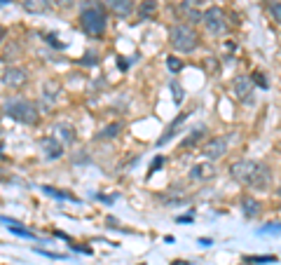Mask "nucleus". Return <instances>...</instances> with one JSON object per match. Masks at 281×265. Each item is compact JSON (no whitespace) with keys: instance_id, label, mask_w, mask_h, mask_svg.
Listing matches in <instances>:
<instances>
[{"instance_id":"f257e3e1","label":"nucleus","mask_w":281,"mask_h":265,"mask_svg":"<svg viewBox=\"0 0 281 265\" xmlns=\"http://www.w3.org/2000/svg\"><path fill=\"white\" fill-rule=\"evenodd\" d=\"M230 174L241 186H249V188H256V190H267L272 181V171L256 159H239L230 167Z\"/></svg>"},{"instance_id":"f03ea898","label":"nucleus","mask_w":281,"mask_h":265,"mask_svg":"<svg viewBox=\"0 0 281 265\" xmlns=\"http://www.w3.org/2000/svg\"><path fill=\"white\" fill-rule=\"evenodd\" d=\"M106 24H108V17L101 5H89L80 14V26L89 38H101L106 31Z\"/></svg>"},{"instance_id":"7ed1b4c3","label":"nucleus","mask_w":281,"mask_h":265,"mask_svg":"<svg viewBox=\"0 0 281 265\" xmlns=\"http://www.w3.org/2000/svg\"><path fill=\"white\" fill-rule=\"evenodd\" d=\"M169 43L176 52L181 54H187V52H195L197 47V33L190 28V26H185V24H176L171 26V31H169Z\"/></svg>"},{"instance_id":"20e7f679","label":"nucleus","mask_w":281,"mask_h":265,"mask_svg":"<svg viewBox=\"0 0 281 265\" xmlns=\"http://www.w3.org/2000/svg\"><path fill=\"white\" fill-rule=\"evenodd\" d=\"M5 113L12 117V120H17V122H22V125H35L38 122V108L33 106L28 99H12L5 104Z\"/></svg>"},{"instance_id":"39448f33","label":"nucleus","mask_w":281,"mask_h":265,"mask_svg":"<svg viewBox=\"0 0 281 265\" xmlns=\"http://www.w3.org/2000/svg\"><path fill=\"white\" fill-rule=\"evenodd\" d=\"M232 89H234V96L244 106H251L256 101V82L251 75H237L234 82H232Z\"/></svg>"},{"instance_id":"423d86ee","label":"nucleus","mask_w":281,"mask_h":265,"mask_svg":"<svg viewBox=\"0 0 281 265\" xmlns=\"http://www.w3.org/2000/svg\"><path fill=\"white\" fill-rule=\"evenodd\" d=\"M202 22H204L206 31L213 33V35H220V33H225V28H227L225 12L220 10V7H209V10L204 12V17H202Z\"/></svg>"},{"instance_id":"0eeeda50","label":"nucleus","mask_w":281,"mask_h":265,"mask_svg":"<svg viewBox=\"0 0 281 265\" xmlns=\"http://www.w3.org/2000/svg\"><path fill=\"white\" fill-rule=\"evenodd\" d=\"M230 141H232V136H218V138H213V141H209L204 148H202L204 158H209V159H220V158H223V155L227 153V146H230Z\"/></svg>"},{"instance_id":"6e6552de","label":"nucleus","mask_w":281,"mask_h":265,"mask_svg":"<svg viewBox=\"0 0 281 265\" xmlns=\"http://www.w3.org/2000/svg\"><path fill=\"white\" fill-rule=\"evenodd\" d=\"M40 148H43V155L47 159H59L64 158V143L56 136H47L40 141Z\"/></svg>"},{"instance_id":"1a4fd4ad","label":"nucleus","mask_w":281,"mask_h":265,"mask_svg":"<svg viewBox=\"0 0 281 265\" xmlns=\"http://www.w3.org/2000/svg\"><path fill=\"white\" fill-rule=\"evenodd\" d=\"M26 80H28V73H26L23 68H19V66H12V68H7V71H5V75H2V82H5L7 87H22Z\"/></svg>"},{"instance_id":"9d476101","label":"nucleus","mask_w":281,"mask_h":265,"mask_svg":"<svg viewBox=\"0 0 281 265\" xmlns=\"http://www.w3.org/2000/svg\"><path fill=\"white\" fill-rule=\"evenodd\" d=\"M213 174H216V164H213V162H202V164H195V167L190 169V179L206 181V179H211Z\"/></svg>"},{"instance_id":"9b49d317","label":"nucleus","mask_w":281,"mask_h":265,"mask_svg":"<svg viewBox=\"0 0 281 265\" xmlns=\"http://www.w3.org/2000/svg\"><path fill=\"white\" fill-rule=\"evenodd\" d=\"M106 7L110 12H115L117 17H129L131 10H134V0H103Z\"/></svg>"},{"instance_id":"f8f14e48","label":"nucleus","mask_w":281,"mask_h":265,"mask_svg":"<svg viewBox=\"0 0 281 265\" xmlns=\"http://www.w3.org/2000/svg\"><path fill=\"white\" fill-rule=\"evenodd\" d=\"M241 212H244V216H249V218L258 216V213H260V202L246 195V197L241 200Z\"/></svg>"},{"instance_id":"ddd939ff","label":"nucleus","mask_w":281,"mask_h":265,"mask_svg":"<svg viewBox=\"0 0 281 265\" xmlns=\"http://www.w3.org/2000/svg\"><path fill=\"white\" fill-rule=\"evenodd\" d=\"M54 132H56V136H59V141L61 143H73L75 141V132H73V127L70 125H66V122H61V125H56L54 127Z\"/></svg>"},{"instance_id":"4468645a","label":"nucleus","mask_w":281,"mask_h":265,"mask_svg":"<svg viewBox=\"0 0 281 265\" xmlns=\"http://www.w3.org/2000/svg\"><path fill=\"white\" fill-rule=\"evenodd\" d=\"M202 138H204V129H192V132L181 141V150H187V148H192V146H197Z\"/></svg>"},{"instance_id":"2eb2a0df","label":"nucleus","mask_w":281,"mask_h":265,"mask_svg":"<svg viewBox=\"0 0 281 265\" xmlns=\"http://www.w3.org/2000/svg\"><path fill=\"white\" fill-rule=\"evenodd\" d=\"M22 7L31 14H40L47 10V0H22Z\"/></svg>"},{"instance_id":"dca6fc26","label":"nucleus","mask_w":281,"mask_h":265,"mask_svg":"<svg viewBox=\"0 0 281 265\" xmlns=\"http://www.w3.org/2000/svg\"><path fill=\"white\" fill-rule=\"evenodd\" d=\"M119 132H122V122H110V125H106V127L101 129V134H98V141H103V138H106V141H108V138H115L119 134Z\"/></svg>"},{"instance_id":"f3484780","label":"nucleus","mask_w":281,"mask_h":265,"mask_svg":"<svg viewBox=\"0 0 281 265\" xmlns=\"http://www.w3.org/2000/svg\"><path fill=\"white\" fill-rule=\"evenodd\" d=\"M45 195H52V197H56V200H70V202H77V197H73L70 192H64V190H56V188H52V186H43Z\"/></svg>"},{"instance_id":"a211bd4d","label":"nucleus","mask_w":281,"mask_h":265,"mask_svg":"<svg viewBox=\"0 0 281 265\" xmlns=\"http://www.w3.org/2000/svg\"><path fill=\"white\" fill-rule=\"evenodd\" d=\"M157 10V2L155 0H143L140 2V19H150L152 14Z\"/></svg>"},{"instance_id":"6ab92c4d","label":"nucleus","mask_w":281,"mask_h":265,"mask_svg":"<svg viewBox=\"0 0 281 265\" xmlns=\"http://www.w3.org/2000/svg\"><path fill=\"white\" fill-rule=\"evenodd\" d=\"M267 10H270V17H272V19H274V22L281 26V0H270Z\"/></svg>"},{"instance_id":"aec40b11","label":"nucleus","mask_w":281,"mask_h":265,"mask_svg":"<svg viewBox=\"0 0 281 265\" xmlns=\"http://www.w3.org/2000/svg\"><path fill=\"white\" fill-rule=\"evenodd\" d=\"M10 233L19 235V237H26V239H35V235H33L31 230H26V228H22L19 223H17V225H10Z\"/></svg>"},{"instance_id":"412c9836","label":"nucleus","mask_w":281,"mask_h":265,"mask_svg":"<svg viewBox=\"0 0 281 265\" xmlns=\"http://www.w3.org/2000/svg\"><path fill=\"white\" fill-rule=\"evenodd\" d=\"M277 258L274 256H251L246 258V263H253V265H265V263H274Z\"/></svg>"},{"instance_id":"4be33fe9","label":"nucleus","mask_w":281,"mask_h":265,"mask_svg":"<svg viewBox=\"0 0 281 265\" xmlns=\"http://www.w3.org/2000/svg\"><path fill=\"white\" fill-rule=\"evenodd\" d=\"M166 66H169V71H171V73H181L183 61H181V59H176V56H169V59H166Z\"/></svg>"},{"instance_id":"5701e85b","label":"nucleus","mask_w":281,"mask_h":265,"mask_svg":"<svg viewBox=\"0 0 281 265\" xmlns=\"http://www.w3.org/2000/svg\"><path fill=\"white\" fill-rule=\"evenodd\" d=\"M277 233H281V223H270L267 228L260 230V235H277Z\"/></svg>"},{"instance_id":"b1692460","label":"nucleus","mask_w":281,"mask_h":265,"mask_svg":"<svg viewBox=\"0 0 281 265\" xmlns=\"http://www.w3.org/2000/svg\"><path fill=\"white\" fill-rule=\"evenodd\" d=\"M253 82H256L260 89H267V80H265V75L262 73H253Z\"/></svg>"},{"instance_id":"393cba45","label":"nucleus","mask_w":281,"mask_h":265,"mask_svg":"<svg viewBox=\"0 0 281 265\" xmlns=\"http://www.w3.org/2000/svg\"><path fill=\"white\" fill-rule=\"evenodd\" d=\"M162 164H164V158H155L152 159V164H150V171H157Z\"/></svg>"},{"instance_id":"a878e982","label":"nucleus","mask_w":281,"mask_h":265,"mask_svg":"<svg viewBox=\"0 0 281 265\" xmlns=\"http://www.w3.org/2000/svg\"><path fill=\"white\" fill-rule=\"evenodd\" d=\"M5 38H7V28H5V26H0V43H2Z\"/></svg>"},{"instance_id":"bb28decb","label":"nucleus","mask_w":281,"mask_h":265,"mask_svg":"<svg viewBox=\"0 0 281 265\" xmlns=\"http://www.w3.org/2000/svg\"><path fill=\"white\" fill-rule=\"evenodd\" d=\"M70 2H73V0H56V5H61V7H68Z\"/></svg>"},{"instance_id":"cd10ccee","label":"nucleus","mask_w":281,"mask_h":265,"mask_svg":"<svg viewBox=\"0 0 281 265\" xmlns=\"http://www.w3.org/2000/svg\"><path fill=\"white\" fill-rule=\"evenodd\" d=\"M178 221H181V223H190V221H192V216H181Z\"/></svg>"},{"instance_id":"c85d7f7f","label":"nucleus","mask_w":281,"mask_h":265,"mask_svg":"<svg viewBox=\"0 0 281 265\" xmlns=\"http://www.w3.org/2000/svg\"><path fill=\"white\" fill-rule=\"evenodd\" d=\"M7 2H10V0H0V5H7Z\"/></svg>"},{"instance_id":"c756f323","label":"nucleus","mask_w":281,"mask_h":265,"mask_svg":"<svg viewBox=\"0 0 281 265\" xmlns=\"http://www.w3.org/2000/svg\"><path fill=\"white\" fill-rule=\"evenodd\" d=\"M277 195H279V197H281V188H279V190H277Z\"/></svg>"}]
</instances>
